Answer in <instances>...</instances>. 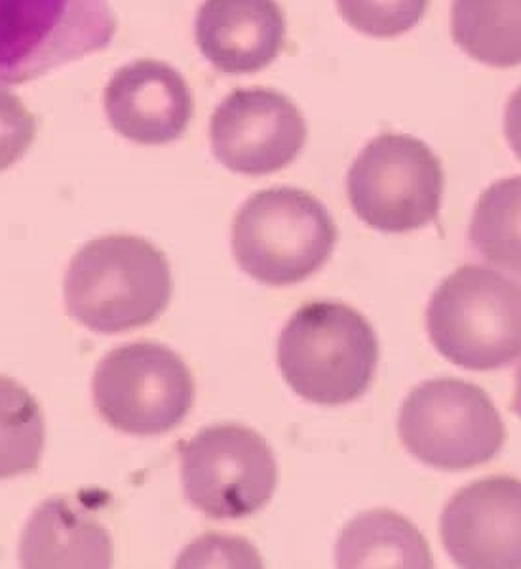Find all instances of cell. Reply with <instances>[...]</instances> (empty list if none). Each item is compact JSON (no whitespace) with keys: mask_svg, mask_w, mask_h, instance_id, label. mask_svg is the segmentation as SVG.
Segmentation results:
<instances>
[{"mask_svg":"<svg viewBox=\"0 0 521 569\" xmlns=\"http://www.w3.org/2000/svg\"><path fill=\"white\" fill-rule=\"evenodd\" d=\"M164 253L149 240L111 234L88 242L66 274L67 312L98 333L151 325L172 301Z\"/></svg>","mask_w":521,"mask_h":569,"instance_id":"cell-1","label":"cell"},{"mask_svg":"<svg viewBox=\"0 0 521 569\" xmlns=\"http://www.w3.org/2000/svg\"><path fill=\"white\" fill-rule=\"evenodd\" d=\"M379 341L357 309L314 301L299 309L278 341V366L299 397L341 406L363 397L375 379Z\"/></svg>","mask_w":521,"mask_h":569,"instance_id":"cell-2","label":"cell"},{"mask_svg":"<svg viewBox=\"0 0 521 569\" xmlns=\"http://www.w3.org/2000/svg\"><path fill=\"white\" fill-rule=\"evenodd\" d=\"M337 227L311 192L274 187L251 194L232 226L240 269L267 286L299 284L335 250Z\"/></svg>","mask_w":521,"mask_h":569,"instance_id":"cell-3","label":"cell"},{"mask_svg":"<svg viewBox=\"0 0 521 569\" xmlns=\"http://www.w3.org/2000/svg\"><path fill=\"white\" fill-rule=\"evenodd\" d=\"M427 328L453 365L475 371L512 365L521 352L520 284L489 267H461L430 299Z\"/></svg>","mask_w":521,"mask_h":569,"instance_id":"cell-4","label":"cell"},{"mask_svg":"<svg viewBox=\"0 0 521 569\" xmlns=\"http://www.w3.org/2000/svg\"><path fill=\"white\" fill-rule=\"evenodd\" d=\"M117 29L109 0H0V84H26L101 52Z\"/></svg>","mask_w":521,"mask_h":569,"instance_id":"cell-5","label":"cell"},{"mask_svg":"<svg viewBox=\"0 0 521 569\" xmlns=\"http://www.w3.org/2000/svg\"><path fill=\"white\" fill-rule=\"evenodd\" d=\"M398 430L405 450L440 470H467L499 456L507 442L488 392L462 379H432L405 398Z\"/></svg>","mask_w":521,"mask_h":569,"instance_id":"cell-6","label":"cell"},{"mask_svg":"<svg viewBox=\"0 0 521 569\" xmlns=\"http://www.w3.org/2000/svg\"><path fill=\"white\" fill-rule=\"evenodd\" d=\"M443 168L424 141L408 133H381L350 166V206L377 231L411 232L438 219Z\"/></svg>","mask_w":521,"mask_h":569,"instance_id":"cell-7","label":"cell"},{"mask_svg":"<svg viewBox=\"0 0 521 569\" xmlns=\"http://www.w3.org/2000/svg\"><path fill=\"white\" fill-rule=\"evenodd\" d=\"M93 402L112 429L157 437L183 423L194 406V378L178 352L159 343L119 347L101 360Z\"/></svg>","mask_w":521,"mask_h":569,"instance_id":"cell-8","label":"cell"},{"mask_svg":"<svg viewBox=\"0 0 521 569\" xmlns=\"http://www.w3.org/2000/svg\"><path fill=\"white\" fill-rule=\"evenodd\" d=\"M181 478L189 503L213 520L251 517L278 486L274 451L258 430L213 425L181 450Z\"/></svg>","mask_w":521,"mask_h":569,"instance_id":"cell-9","label":"cell"},{"mask_svg":"<svg viewBox=\"0 0 521 569\" xmlns=\"http://www.w3.org/2000/svg\"><path fill=\"white\" fill-rule=\"evenodd\" d=\"M307 122L293 101L272 88L232 90L210 122L211 151L231 172L267 176L298 159Z\"/></svg>","mask_w":521,"mask_h":569,"instance_id":"cell-10","label":"cell"},{"mask_svg":"<svg viewBox=\"0 0 521 569\" xmlns=\"http://www.w3.org/2000/svg\"><path fill=\"white\" fill-rule=\"evenodd\" d=\"M520 480L491 477L462 488L443 510V547L461 568L520 569Z\"/></svg>","mask_w":521,"mask_h":569,"instance_id":"cell-11","label":"cell"},{"mask_svg":"<svg viewBox=\"0 0 521 569\" xmlns=\"http://www.w3.org/2000/svg\"><path fill=\"white\" fill-rule=\"evenodd\" d=\"M103 106L114 132L141 146L179 140L194 114L186 77L159 60L120 67L107 84Z\"/></svg>","mask_w":521,"mask_h":569,"instance_id":"cell-12","label":"cell"},{"mask_svg":"<svg viewBox=\"0 0 521 569\" xmlns=\"http://www.w3.org/2000/svg\"><path fill=\"white\" fill-rule=\"evenodd\" d=\"M194 39L221 73H258L284 48V12L277 0H206L194 21Z\"/></svg>","mask_w":521,"mask_h":569,"instance_id":"cell-13","label":"cell"},{"mask_svg":"<svg viewBox=\"0 0 521 569\" xmlns=\"http://www.w3.org/2000/svg\"><path fill=\"white\" fill-rule=\"evenodd\" d=\"M23 568H111V536L92 512L67 497L48 499L27 522L20 543Z\"/></svg>","mask_w":521,"mask_h":569,"instance_id":"cell-14","label":"cell"},{"mask_svg":"<svg viewBox=\"0 0 521 569\" xmlns=\"http://www.w3.org/2000/svg\"><path fill=\"white\" fill-rule=\"evenodd\" d=\"M339 568H434L427 539L408 518L387 509L350 520L337 543Z\"/></svg>","mask_w":521,"mask_h":569,"instance_id":"cell-15","label":"cell"},{"mask_svg":"<svg viewBox=\"0 0 521 569\" xmlns=\"http://www.w3.org/2000/svg\"><path fill=\"white\" fill-rule=\"evenodd\" d=\"M451 34L480 63L520 66V0H453Z\"/></svg>","mask_w":521,"mask_h":569,"instance_id":"cell-16","label":"cell"},{"mask_svg":"<svg viewBox=\"0 0 521 569\" xmlns=\"http://www.w3.org/2000/svg\"><path fill=\"white\" fill-rule=\"evenodd\" d=\"M44 438L39 402L18 381L0 376V480L39 469Z\"/></svg>","mask_w":521,"mask_h":569,"instance_id":"cell-17","label":"cell"},{"mask_svg":"<svg viewBox=\"0 0 521 569\" xmlns=\"http://www.w3.org/2000/svg\"><path fill=\"white\" fill-rule=\"evenodd\" d=\"M520 178H510L489 187L470 226L478 252L512 272H520Z\"/></svg>","mask_w":521,"mask_h":569,"instance_id":"cell-18","label":"cell"},{"mask_svg":"<svg viewBox=\"0 0 521 569\" xmlns=\"http://www.w3.org/2000/svg\"><path fill=\"white\" fill-rule=\"evenodd\" d=\"M430 0H337L350 27L377 39L408 33L429 10Z\"/></svg>","mask_w":521,"mask_h":569,"instance_id":"cell-19","label":"cell"},{"mask_svg":"<svg viewBox=\"0 0 521 569\" xmlns=\"http://www.w3.org/2000/svg\"><path fill=\"white\" fill-rule=\"evenodd\" d=\"M178 568H263V560L246 539L208 533L181 555Z\"/></svg>","mask_w":521,"mask_h":569,"instance_id":"cell-20","label":"cell"},{"mask_svg":"<svg viewBox=\"0 0 521 569\" xmlns=\"http://www.w3.org/2000/svg\"><path fill=\"white\" fill-rule=\"evenodd\" d=\"M37 138V119L23 101L0 87V172L23 159Z\"/></svg>","mask_w":521,"mask_h":569,"instance_id":"cell-21","label":"cell"}]
</instances>
